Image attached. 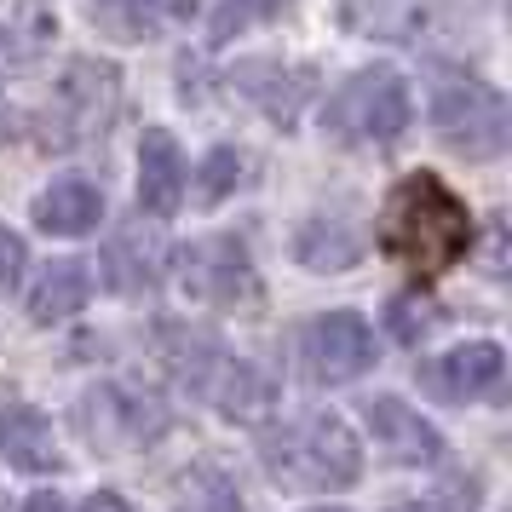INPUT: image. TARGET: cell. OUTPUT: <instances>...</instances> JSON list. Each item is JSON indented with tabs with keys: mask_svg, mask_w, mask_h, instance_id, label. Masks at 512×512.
<instances>
[{
	"mask_svg": "<svg viewBox=\"0 0 512 512\" xmlns=\"http://www.w3.org/2000/svg\"><path fill=\"white\" fill-rule=\"evenodd\" d=\"M380 248L409 277H420V282L443 277L472 248V208H466V196H455L438 173L397 179L386 208H380Z\"/></svg>",
	"mask_w": 512,
	"mask_h": 512,
	"instance_id": "cell-1",
	"label": "cell"
},
{
	"mask_svg": "<svg viewBox=\"0 0 512 512\" xmlns=\"http://www.w3.org/2000/svg\"><path fill=\"white\" fill-rule=\"evenodd\" d=\"M259 466L277 489H300V495H340L363 478V443L346 420L334 415H300L277 420L259 432Z\"/></svg>",
	"mask_w": 512,
	"mask_h": 512,
	"instance_id": "cell-2",
	"label": "cell"
},
{
	"mask_svg": "<svg viewBox=\"0 0 512 512\" xmlns=\"http://www.w3.org/2000/svg\"><path fill=\"white\" fill-rule=\"evenodd\" d=\"M162 357H167V369L190 386V397L213 403L225 420L259 426V420L277 409V386H271V374L254 369L248 357H231V351L219 346L213 334H202V328L167 323L162 328Z\"/></svg>",
	"mask_w": 512,
	"mask_h": 512,
	"instance_id": "cell-3",
	"label": "cell"
},
{
	"mask_svg": "<svg viewBox=\"0 0 512 512\" xmlns=\"http://www.w3.org/2000/svg\"><path fill=\"white\" fill-rule=\"evenodd\" d=\"M409 121H415V93L386 64L357 70L323 104V133L334 144H357V150H386V144H397L409 133Z\"/></svg>",
	"mask_w": 512,
	"mask_h": 512,
	"instance_id": "cell-4",
	"label": "cell"
},
{
	"mask_svg": "<svg viewBox=\"0 0 512 512\" xmlns=\"http://www.w3.org/2000/svg\"><path fill=\"white\" fill-rule=\"evenodd\" d=\"M432 127L466 162H489L512 139L507 98L495 93L489 81H478V75H443L438 93H432Z\"/></svg>",
	"mask_w": 512,
	"mask_h": 512,
	"instance_id": "cell-5",
	"label": "cell"
},
{
	"mask_svg": "<svg viewBox=\"0 0 512 512\" xmlns=\"http://www.w3.org/2000/svg\"><path fill=\"white\" fill-rule=\"evenodd\" d=\"M121 104V75L116 64H98V58H70L58 81H52V98L41 110V127H47L52 150H75V144L98 139L110 116Z\"/></svg>",
	"mask_w": 512,
	"mask_h": 512,
	"instance_id": "cell-6",
	"label": "cell"
},
{
	"mask_svg": "<svg viewBox=\"0 0 512 512\" xmlns=\"http://www.w3.org/2000/svg\"><path fill=\"white\" fill-rule=\"evenodd\" d=\"M75 426H81L87 449H144L167 432V409L139 386L104 380L75 403Z\"/></svg>",
	"mask_w": 512,
	"mask_h": 512,
	"instance_id": "cell-7",
	"label": "cell"
},
{
	"mask_svg": "<svg viewBox=\"0 0 512 512\" xmlns=\"http://www.w3.org/2000/svg\"><path fill=\"white\" fill-rule=\"evenodd\" d=\"M300 363L317 386H346L374 369V328L363 311H323L300 334Z\"/></svg>",
	"mask_w": 512,
	"mask_h": 512,
	"instance_id": "cell-8",
	"label": "cell"
},
{
	"mask_svg": "<svg viewBox=\"0 0 512 512\" xmlns=\"http://www.w3.org/2000/svg\"><path fill=\"white\" fill-rule=\"evenodd\" d=\"M415 374H420V392L438 397V403H478V397H489L501 386L507 351L495 346V340H461L443 357H426Z\"/></svg>",
	"mask_w": 512,
	"mask_h": 512,
	"instance_id": "cell-9",
	"label": "cell"
},
{
	"mask_svg": "<svg viewBox=\"0 0 512 512\" xmlns=\"http://www.w3.org/2000/svg\"><path fill=\"white\" fill-rule=\"evenodd\" d=\"M231 87L248 104H259L277 127H294L305 98L317 93V70L311 64H282V58H242L231 70Z\"/></svg>",
	"mask_w": 512,
	"mask_h": 512,
	"instance_id": "cell-10",
	"label": "cell"
},
{
	"mask_svg": "<svg viewBox=\"0 0 512 512\" xmlns=\"http://www.w3.org/2000/svg\"><path fill=\"white\" fill-rule=\"evenodd\" d=\"M363 420H369L374 449H380L392 466H438V461H443L438 426L420 415V409H409L403 397H392V392H386V397H369Z\"/></svg>",
	"mask_w": 512,
	"mask_h": 512,
	"instance_id": "cell-11",
	"label": "cell"
},
{
	"mask_svg": "<svg viewBox=\"0 0 512 512\" xmlns=\"http://www.w3.org/2000/svg\"><path fill=\"white\" fill-rule=\"evenodd\" d=\"M185 185H190V167H185V150L167 127H144L139 139V208L150 219H173L179 202H185Z\"/></svg>",
	"mask_w": 512,
	"mask_h": 512,
	"instance_id": "cell-12",
	"label": "cell"
},
{
	"mask_svg": "<svg viewBox=\"0 0 512 512\" xmlns=\"http://www.w3.org/2000/svg\"><path fill=\"white\" fill-rule=\"evenodd\" d=\"M202 12V0H93L87 18L110 41H162Z\"/></svg>",
	"mask_w": 512,
	"mask_h": 512,
	"instance_id": "cell-13",
	"label": "cell"
},
{
	"mask_svg": "<svg viewBox=\"0 0 512 512\" xmlns=\"http://www.w3.org/2000/svg\"><path fill=\"white\" fill-rule=\"evenodd\" d=\"M190 288L196 300H213V305H248L259 294L254 282V265H248V248L236 236H219V242H202L190 254Z\"/></svg>",
	"mask_w": 512,
	"mask_h": 512,
	"instance_id": "cell-14",
	"label": "cell"
},
{
	"mask_svg": "<svg viewBox=\"0 0 512 512\" xmlns=\"http://www.w3.org/2000/svg\"><path fill=\"white\" fill-rule=\"evenodd\" d=\"M0 461L18 466V472H58L64 466L52 420L18 397H0Z\"/></svg>",
	"mask_w": 512,
	"mask_h": 512,
	"instance_id": "cell-15",
	"label": "cell"
},
{
	"mask_svg": "<svg viewBox=\"0 0 512 512\" xmlns=\"http://www.w3.org/2000/svg\"><path fill=\"white\" fill-rule=\"evenodd\" d=\"M35 225L47 236H87L98 231V219H104V190L93 179H52L41 196H35Z\"/></svg>",
	"mask_w": 512,
	"mask_h": 512,
	"instance_id": "cell-16",
	"label": "cell"
},
{
	"mask_svg": "<svg viewBox=\"0 0 512 512\" xmlns=\"http://www.w3.org/2000/svg\"><path fill=\"white\" fill-rule=\"evenodd\" d=\"M93 265L87 259H52L47 271H41V282L29 288V323H64V317H75V311H87V300H93Z\"/></svg>",
	"mask_w": 512,
	"mask_h": 512,
	"instance_id": "cell-17",
	"label": "cell"
},
{
	"mask_svg": "<svg viewBox=\"0 0 512 512\" xmlns=\"http://www.w3.org/2000/svg\"><path fill=\"white\" fill-rule=\"evenodd\" d=\"M340 29L363 41H415L426 29V0H340Z\"/></svg>",
	"mask_w": 512,
	"mask_h": 512,
	"instance_id": "cell-18",
	"label": "cell"
},
{
	"mask_svg": "<svg viewBox=\"0 0 512 512\" xmlns=\"http://www.w3.org/2000/svg\"><path fill=\"white\" fill-rule=\"evenodd\" d=\"M167 265V248L156 242V231H121L116 242H110V254H104V277H110V288L116 294H150L156 288V277H162Z\"/></svg>",
	"mask_w": 512,
	"mask_h": 512,
	"instance_id": "cell-19",
	"label": "cell"
},
{
	"mask_svg": "<svg viewBox=\"0 0 512 512\" xmlns=\"http://www.w3.org/2000/svg\"><path fill=\"white\" fill-rule=\"evenodd\" d=\"M294 254H300L305 271H346V265L363 259V236H357L351 219H328V213H317V219H305L300 225Z\"/></svg>",
	"mask_w": 512,
	"mask_h": 512,
	"instance_id": "cell-20",
	"label": "cell"
},
{
	"mask_svg": "<svg viewBox=\"0 0 512 512\" xmlns=\"http://www.w3.org/2000/svg\"><path fill=\"white\" fill-rule=\"evenodd\" d=\"M282 12H294V0H219V12L208 18V41L231 47L236 35H248L254 24H271Z\"/></svg>",
	"mask_w": 512,
	"mask_h": 512,
	"instance_id": "cell-21",
	"label": "cell"
},
{
	"mask_svg": "<svg viewBox=\"0 0 512 512\" xmlns=\"http://www.w3.org/2000/svg\"><path fill=\"white\" fill-rule=\"evenodd\" d=\"M484 507V484L472 472H449L438 489H426L415 501H397L392 512H478Z\"/></svg>",
	"mask_w": 512,
	"mask_h": 512,
	"instance_id": "cell-22",
	"label": "cell"
},
{
	"mask_svg": "<svg viewBox=\"0 0 512 512\" xmlns=\"http://www.w3.org/2000/svg\"><path fill=\"white\" fill-rule=\"evenodd\" d=\"M185 512H248L236 484L219 472V466H196L185 478Z\"/></svg>",
	"mask_w": 512,
	"mask_h": 512,
	"instance_id": "cell-23",
	"label": "cell"
},
{
	"mask_svg": "<svg viewBox=\"0 0 512 512\" xmlns=\"http://www.w3.org/2000/svg\"><path fill=\"white\" fill-rule=\"evenodd\" d=\"M236 185H242V156H236L231 144L208 150V162L196 167V202H202V208H219Z\"/></svg>",
	"mask_w": 512,
	"mask_h": 512,
	"instance_id": "cell-24",
	"label": "cell"
},
{
	"mask_svg": "<svg viewBox=\"0 0 512 512\" xmlns=\"http://www.w3.org/2000/svg\"><path fill=\"white\" fill-rule=\"evenodd\" d=\"M432 328V305H415V300H392V334L403 346H415L420 334Z\"/></svg>",
	"mask_w": 512,
	"mask_h": 512,
	"instance_id": "cell-25",
	"label": "cell"
},
{
	"mask_svg": "<svg viewBox=\"0 0 512 512\" xmlns=\"http://www.w3.org/2000/svg\"><path fill=\"white\" fill-rule=\"evenodd\" d=\"M24 236L12 231V225H0V294H12L18 277H24Z\"/></svg>",
	"mask_w": 512,
	"mask_h": 512,
	"instance_id": "cell-26",
	"label": "cell"
},
{
	"mask_svg": "<svg viewBox=\"0 0 512 512\" xmlns=\"http://www.w3.org/2000/svg\"><path fill=\"white\" fill-rule=\"evenodd\" d=\"M18 512H70V501H64L58 489H35V495H29Z\"/></svg>",
	"mask_w": 512,
	"mask_h": 512,
	"instance_id": "cell-27",
	"label": "cell"
},
{
	"mask_svg": "<svg viewBox=\"0 0 512 512\" xmlns=\"http://www.w3.org/2000/svg\"><path fill=\"white\" fill-rule=\"evenodd\" d=\"M81 512H133V507L121 501L116 489H93V495H87V507H81Z\"/></svg>",
	"mask_w": 512,
	"mask_h": 512,
	"instance_id": "cell-28",
	"label": "cell"
},
{
	"mask_svg": "<svg viewBox=\"0 0 512 512\" xmlns=\"http://www.w3.org/2000/svg\"><path fill=\"white\" fill-rule=\"evenodd\" d=\"M311 512H340V507H311Z\"/></svg>",
	"mask_w": 512,
	"mask_h": 512,
	"instance_id": "cell-29",
	"label": "cell"
}]
</instances>
